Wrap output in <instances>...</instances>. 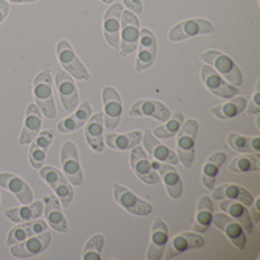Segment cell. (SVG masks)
<instances>
[{
    "label": "cell",
    "mask_w": 260,
    "mask_h": 260,
    "mask_svg": "<svg viewBox=\"0 0 260 260\" xmlns=\"http://www.w3.org/2000/svg\"><path fill=\"white\" fill-rule=\"evenodd\" d=\"M44 214V203L42 201H33L30 204H23L22 207H14L5 212L8 220L14 223H23L39 218Z\"/></svg>",
    "instance_id": "30"
},
{
    "label": "cell",
    "mask_w": 260,
    "mask_h": 260,
    "mask_svg": "<svg viewBox=\"0 0 260 260\" xmlns=\"http://www.w3.org/2000/svg\"><path fill=\"white\" fill-rule=\"evenodd\" d=\"M228 145L240 153H258L260 139L258 137H245L237 133H231L228 136Z\"/></svg>",
    "instance_id": "37"
},
{
    "label": "cell",
    "mask_w": 260,
    "mask_h": 260,
    "mask_svg": "<svg viewBox=\"0 0 260 260\" xmlns=\"http://www.w3.org/2000/svg\"><path fill=\"white\" fill-rule=\"evenodd\" d=\"M41 126H42V112L39 111L38 105H30L27 108V117H25V123H23L19 144L20 145L31 144L33 139L39 134Z\"/></svg>",
    "instance_id": "26"
},
{
    "label": "cell",
    "mask_w": 260,
    "mask_h": 260,
    "mask_svg": "<svg viewBox=\"0 0 260 260\" xmlns=\"http://www.w3.org/2000/svg\"><path fill=\"white\" fill-rule=\"evenodd\" d=\"M123 4L128 7V10L134 14H140L142 13V2L140 0H123Z\"/></svg>",
    "instance_id": "42"
},
{
    "label": "cell",
    "mask_w": 260,
    "mask_h": 260,
    "mask_svg": "<svg viewBox=\"0 0 260 260\" xmlns=\"http://www.w3.org/2000/svg\"><path fill=\"white\" fill-rule=\"evenodd\" d=\"M258 100H260V92H258V83H257V90H255V93H254V97H252V100H251V105H249V108H248V114H258V111H260V105H258Z\"/></svg>",
    "instance_id": "41"
},
{
    "label": "cell",
    "mask_w": 260,
    "mask_h": 260,
    "mask_svg": "<svg viewBox=\"0 0 260 260\" xmlns=\"http://www.w3.org/2000/svg\"><path fill=\"white\" fill-rule=\"evenodd\" d=\"M102 2H103V4H112L114 0H102Z\"/></svg>",
    "instance_id": "46"
},
{
    "label": "cell",
    "mask_w": 260,
    "mask_h": 260,
    "mask_svg": "<svg viewBox=\"0 0 260 260\" xmlns=\"http://www.w3.org/2000/svg\"><path fill=\"white\" fill-rule=\"evenodd\" d=\"M212 215H214V204H212V200L209 197H203L198 203L193 229L198 232H206L210 228Z\"/></svg>",
    "instance_id": "35"
},
{
    "label": "cell",
    "mask_w": 260,
    "mask_h": 260,
    "mask_svg": "<svg viewBox=\"0 0 260 260\" xmlns=\"http://www.w3.org/2000/svg\"><path fill=\"white\" fill-rule=\"evenodd\" d=\"M142 140H144L145 150L150 151V154L157 160V162H164V164H178L179 159L176 156L175 151H172L167 145L160 144V142L154 137V134L151 131H145L142 134Z\"/></svg>",
    "instance_id": "23"
},
{
    "label": "cell",
    "mask_w": 260,
    "mask_h": 260,
    "mask_svg": "<svg viewBox=\"0 0 260 260\" xmlns=\"http://www.w3.org/2000/svg\"><path fill=\"white\" fill-rule=\"evenodd\" d=\"M61 167L67 181L74 185H83L84 176L78 157V150L74 142H66L61 150Z\"/></svg>",
    "instance_id": "5"
},
{
    "label": "cell",
    "mask_w": 260,
    "mask_h": 260,
    "mask_svg": "<svg viewBox=\"0 0 260 260\" xmlns=\"http://www.w3.org/2000/svg\"><path fill=\"white\" fill-rule=\"evenodd\" d=\"M33 93L35 100L47 119H55L56 117V106L53 100V90H52V72L50 69H45L36 77L35 84H33Z\"/></svg>",
    "instance_id": "2"
},
{
    "label": "cell",
    "mask_w": 260,
    "mask_h": 260,
    "mask_svg": "<svg viewBox=\"0 0 260 260\" xmlns=\"http://www.w3.org/2000/svg\"><path fill=\"white\" fill-rule=\"evenodd\" d=\"M201 59L210 66L215 70L217 74H220L229 84L239 87L243 84V77L239 66L235 64L228 55H224L223 52L218 50H207L201 53Z\"/></svg>",
    "instance_id": "1"
},
{
    "label": "cell",
    "mask_w": 260,
    "mask_h": 260,
    "mask_svg": "<svg viewBox=\"0 0 260 260\" xmlns=\"http://www.w3.org/2000/svg\"><path fill=\"white\" fill-rule=\"evenodd\" d=\"M0 201H2V197H0Z\"/></svg>",
    "instance_id": "47"
},
{
    "label": "cell",
    "mask_w": 260,
    "mask_h": 260,
    "mask_svg": "<svg viewBox=\"0 0 260 260\" xmlns=\"http://www.w3.org/2000/svg\"><path fill=\"white\" fill-rule=\"evenodd\" d=\"M251 214H252V217H254V220H255V221L258 223V210L255 209L254 212H251Z\"/></svg>",
    "instance_id": "45"
},
{
    "label": "cell",
    "mask_w": 260,
    "mask_h": 260,
    "mask_svg": "<svg viewBox=\"0 0 260 260\" xmlns=\"http://www.w3.org/2000/svg\"><path fill=\"white\" fill-rule=\"evenodd\" d=\"M114 197L115 201L133 215H150L153 212V206L150 203L136 197L129 188L122 184H114Z\"/></svg>",
    "instance_id": "10"
},
{
    "label": "cell",
    "mask_w": 260,
    "mask_h": 260,
    "mask_svg": "<svg viewBox=\"0 0 260 260\" xmlns=\"http://www.w3.org/2000/svg\"><path fill=\"white\" fill-rule=\"evenodd\" d=\"M92 114V106H90V102H84L78 109H75V114L67 117L62 122H59L58 125V131L62 133V134H67V133H72V131H77L80 129L86 120L90 117Z\"/></svg>",
    "instance_id": "32"
},
{
    "label": "cell",
    "mask_w": 260,
    "mask_h": 260,
    "mask_svg": "<svg viewBox=\"0 0 260 260\" xmlns=\"http://www.w3.org/2000/svg\"><path fill=\"white\" fill-rule=\"evenodd\" d=\"M0 187L10 190L22 204L33 203V190L30 185L13 173H0Z\"/></svg>",
    "instance_id": "22"
},
{
    "label": "cell",
    "mask_w": 260,
    "mask_h": 260,
    "mask_svg": "<svg viewBox=\"0 0 260 260\" xmlns=\"http://www.w3.org/2000/svg\"><path fill=\"white\" fill-rule=\"evenodd\" d=\"M10 14V2L7 0H0V23H2Z\"/></svg>",
    "instance_id": "43"
},
{
    "label": "cell",
    "mask_w": 260,
    "mask_h": 260,
    "mask_svg": "<svg viewBox=\"0 0 260 260\" xmlns=\"http://www.w3.org/2000/svg\"><path fill=\"white\" fill-rule=\"evenodd\" d=\"M42 201L45 206V220L49 223V226H52L58 232H67L69 224H67L64 214L61 212L59 200L56 197L50 195V197H45Z\"/></svg>",
    "instance_id": "28"
},
{
    "label": "cell",
    "mask_w": 260,
    "mask_h": 260,
    "mask_svg": "<svg viewBox=\"0 0 260 260\" xmlns=\"http://www.w3.org/2000/svg\"><path fill=\"white\" fill-rule=\"evenodd\" d=\"M20 226H16L10 231L8 234V239H7V243L11 246V245H16L19 242H23L27 240L31 235H36L39 232H44L47 231V223L44 220H31V221H23V223H19Z\"/></svg>",
    "instance_id": "27"
},
{
    "label": "cell",
    "mask_w": 260,
    "mask_h": 260,
    "mask_svg": "<svg viewBox=\"0 0 260 260\" xmlns=\"http://www.w3.org/2000/svg\"><path fill=\"white\" fill-rule=\"evenodd\" d=\"M201 80L204 86L220 99H232L239 93V89L229 84L220 74H217L210 66L204 64L201 69Z\"/></svg>",
    "instance_id": "12"
},
{
    "label": "cell",
    "mask_w": 260,
    "mask_h": 260,
    "mask_svg": "<svg viewBox=\"0 0 260 260\" xmlns=\"http://www.w3.org/2000/svg\"><path fill=\"white\" fill-rule=\"evenodd\" d=\"M212 223H214L218 229H221L228 235V239L239 249H245L246 235H245V229L240 226V223H237L235 220H231L226 214H214L212 215Z\"/></svg>",
    "instance_id": "18"
},
{
    "label": "cell",
    "mask_w": 260,
    "mask_h": 260,
    "mask_svg": "<svg viewBox=\"0 0 260 260\" xmlns=\"http://www.w3.org/2000/svg\"><path fill=\"white\" fill-rule=\"evenodd\" d=\"M131 117H142V115H148L153 117L157 122H167L170 119V111L169 108L162 105L160 102L156 100H139L136 102L131 109H129Z\"/></svg>",
    "instance_id": "20"
},
{
    "label": "cell",
    "mask_w": 260,
    "mask_h": 260,
    "mask_svg": "<svg viewBox=\"0 0 260 260\" xmlns=\"http://www.w3.org/2000/svg\"><path fill=\"white\" fill-rule=\"evenodd\" d=\"M260 165H258V154H243L239 156L232 160V164L229 165V170L235 172V173H245V172H258Z\"/></svg>",
    "instance_id": "39"
},
{
    "label": "cell",
    "mask_w": 260,
    "mask_h": 260,
    "mask_svg": "<svg viewBox=\"0 0 260 260\" xmlns=\"http://www.w3.org/2000/svg\"><path fill=\"white\" fill-rule=\"evenodd\" d=\"M131 150H133L131 151V167H133L136 176L145 184H157L160 181V176L156 172L153 162L148 159L145 150L137 145Z\"/></svg>",
    "instance_id": "11"
},
{
    "label": "cell",
    "mask_w": 260,
    "mask_h": 260,
    "mask_svg": "<svg viewBox=\"0 0 260 260\" xmlns=\"http://www.w3.org/2000/svg\"><path fill=\"white\" fill-rule=\"evenodd\" d=\"M53 140V131L45 129L39 131V134L35 137V142H31L30 148V164L35 169H42L45 164L47 150H49L50 144Z\"/></svg>",
    "instance_id": "24"
},
{
    "label": "cell",
    "mask_w": 260,
    "mask_h": 260,
    "mask_svg": "<svg viewBox=\"0 0 260 260\" xmlns=\"http://www.w3.org/2000/svg\"><path fill=\"white\" fill-rule=\"evenodd\" d=\"M156 172L159 173L160 179L164 181L165 184V190L167 193L172 197V198H179L182 195V190H184V184H182V179L178 173V170L173 167L172 164H164V162H156L153 164Z\"/></svg>",
    "instance_id": "19"
},
{
    "label": "cell",
    "mask_w": 260,
    "mask_h": 260,
    "mask_svg": "<svg viewBox=\"0 0 260 260\" xmlns=\"http://www.w3.org/2000/svg\"><path fill=\"white\" fill-rule=\"evenodd\" d=\"M178 136V159L185 169H190L195 159V140L198 133V122L195 119L182 122Z\"/></svg>",
    "instance_id": "3"
},
{
    "label": "cell",
    "mask_w": 260,
    "mask_h": 260,
    "mask_svg": "<svg viewBox=\"0 0 260 260\" xmlns=\"http://www.w3.org/2000/svg\"><path fill=\"white\" fill-rule=\"evenodd\" d=\"M105 246V237L102 234H95L89 239V242L84 246L83 251V258L84 260H100L102 258V251Z\"/></svg>",
    "instance_id": "40"
},
{
    "label": "cell",
    "mask_w": 260,
    "mask_h": 260,
    "mask_svg": "<svg viewBox=\"0 0 260 260\" xmlns=\"http://www.w3.org/2000/svg\"><path fill=\"white\" fill-rule=\"evenodd\" d=\"M7 2H13V4H33V2H38V0H7Z\"/></svg>",
    "instance_id": "44"
},
{
    "label": "cell",
    "mask_w": 260,
    "mask_h": 260,
    "mask_svg": "<svg viewBox=\"0 0 260 260\" xmlns=\"http://www.w3.org/2000/svg\"><path fill=\"white\" fill-rule=\"evenodd\" d=\"M137 45H139V53H137L134 69L137 70V72H142V70H147L148 67H151L156 61L157 42H156L153 31L148 28H142L139 33V44Z\"/></svg>",
    "instance_id": "8"
},
{
    "label": "cell",
    "mask_w": 260,
    "mask_h": 260,
    "mask_svg": "<svg viewBox=\"0 0 260 260\" xmlns=\"http://www.w3.org/2000/svg\"><path fill=\"white\" fill-rule=\"evenodd\" d=\"M246 108V100L243 97H232L231 102L224 103V105H220V106H215L212 108V114H214L217 119H232V117H237L240 115Z\"/></svg>",
    "instance_id": "36"
},
{
    "label": "cell",
    "mask_w": 260,
    "mask_h": 260,
    "mask_svg": "<svg viewBox=\"0 0 260 260\" xmlns=\"http://www.w3.org/2000/svg\"><path fill=\"white\" fill-rule=\"evenodd\" d=\"M214 198L215 200H234L245 206H251L254 203L249 192H246L242 185L237 184H223L218 188H214Z\"/></svg>",
    "instance_id": "31"
},
{
    "label": "cell",
    "mask_w": 260,
    "mask_h": 260,
    "mask_svg": "<svg viewBox=\"0 0 260 260\" xmlns=\"http://www.w3.org/2000/svg\"><path fill=\"white\" fill-rule=\"evenodd\" d=\"M103 105H105V112H103L105 128L108 131H112L119 126L122 119V99L114 87L108 86L103 89Z\"/></svg>",
    "instance_id": "13"
},
{
    "label": "cell",
    "mask_w": 260,
    "mask_h": 260,
    "mask_svg": "<svg viewBox=\"0 0 260 260\" xmlns=\"http://www.w3.org/2000/svg\"><path fill=\"white\" fill-rule=\"evenodd\" d=\"M86 140L90 148L97 153L105 150V122L103 112H99L90 117V120L86 126Z\"/></svg>",
    "instance_id": "25"
},
{
    "label": "cell",
    "mask_w": 260,
    "mask_h": 260,
    "mask_svg": "<svg viewBox=\"0 0 260 260\" xmlns=\"http://www.w3.org/2000/svg\"><path fill=\"white\" fill-rule=\"evenodd\" d=\"M204 243L206 242L201 235L193 234V232H182V234H178L172 242L167 243L164 255H165V258H173L188 249L201 248V246H204Z\"/></svg>",
    "instance_id": "17"
},
{
    "label": "cell",
    "mask_w": 260,
    "mask_h": 260,
    "mask_svg": "<svg viewBox=\"0 0 260 260\" xmlns=\"http://www.w3.org/2000/svg\"><path fill=\"white\" fill-rule=\"evenodd\" d=\"M169 243V226L164 220L156 218L153 221V232H151V243L147 252L148 260H157L164 257V251Z\"/></svg>",
    "instance_id": "21"
},
{
    "label": "cell",
    "mask_w": 260,
    "mask_h": 260,
    "mask_svg": "<svg viewBox=\"0 0 260 260\" xmlns=\"http://www.w3.org/2000/svg\"><path fill=\"white\" fill-rule=\"evenodd\" d=\"M52 242V234L50 232H39L36 235H31L27 240L19 242L16 245H11V254L17 258H27L41 254L47 249V246Z\"/></svg>",
    "instance_id": "14"
},
{
    "label": "cell",
    "mask_w": 260,
    "mask_h": 260,
    "mask_svg": "<svg viewBox=\"0 0 260 260\" xmlns=\"http://www.w3.org/2000/svg\"><path fill=\"white\" fill-rule=\"evenodd\" d=\"M142 140V133L140 131H133L128 134H108L105 137V144H108L109 148L112 150H131L136 145H139V142Z\"/></svg>",
    "instance_id": "34"
},
{
    "label": "cell",
    "mask_w": 260,
    "mask_h": 260,
    "mask_svg": "<svg viewBox=\"0 0 260 260\" xmlns=\"http://www.w3.org/2000/svg\"><path fill=\"white\" fill-rule=\"evenodd\" d=\"M120 28H122V38H120V55L128 56L133 52L137 50V44H139V20L134 13L123 11L122 13V22H120Z\"/></svg>",
    "instance_id": "6"
},
{
    "label": "cell",
    "mask_w": 260,
    "mask_h": 260,
    "mask_svg": "<svg viewBox=\"0 0 260 260\" xmlns=\"http://www.w3.org/2000/svg\"><path fill=\"white\" fill-rule=\"evenodd\" d=\"M220 209L224 212V214L232 217L237 223H240V226L246 232H252L251 214L246 210L245 204H242L239 201H234V200H220Z\"/></svg>",
    "instance_id": "29"
},
{
    "label": "cell",
    "mask_w": 260,
    "mask_h": 260,
    "mask_svg": "<svg viewBox=\"0 0 260 260\" xmlns=\"http://www.w3.org/2000/svg\"><path fill=\"white\" fill-rule=\"evenodd\" d=\"M184 122V114L181 111H176L175 114L170 115V119L167 120V123H165L164 126H159L156 128L154 131V137L157 139H165V140H170L172 137H175L181 128Z\"/></svg>",
    "instance_id": "38"
},
{
    "label": "cell",
    "mask_w": 260,
    "mask_h": 260,
    "mask_svg": "<svg viewBox=\"0 0 260 260\" xmlns=\"http://www.w3.org/2000/svg\"><path fill=\"white\" fill-rule=\"evenodd\" d=\"M215 31V27L212 25V22L206 20V19H187L179 22L178 25H175L170 33H169V39L173 42L178 41H184L188 38H193L198 35H210Z\"/></svg>",
    "instance_id": "7"
},
{
    "label": "cell",
    "mask_w": 260,
    "mask_h": 260,
    "mask_svg": "<svg viewBox=\"0 0 260 260\" xmlns=\"http://www.w3.org/2000/svg\"><path fill=\"white\" fill-rule=\"evenodd\" d=\"M122 13H123V7L120 4H112V7L105 13V39L115 50L120 49Z\"/></svg>",
    "instance_id": "16"
},
{
    "label": "cell",
    "mask_w": 260,
    "mask_h": 260,
    "mask_svg": "<svg viewBox=\"0 0 260 260\" xmlns=\"http://www.w3.org/2000/svg\"><path fill=\"white\" fill-rule=\"evenodd\" d=\"M224 162H226V154L223 151H217L214 154H210L209 159L206 160L204 167H203V184L207 188H214L215 187L218 172L223 167Z\"/></svg>",
    "instance_id": "33"
},
{
    "label": "cell",
    "mask_w": 260,
    "mask_h": 260,
    "mask_svg": "<svg viewBox=\"0 0 260 260\" xmlns=\"http://www.w3.org/2000/svg\"><path fill=\"white\" fill-rule=\"evenodd\" d=\"M56 81V87H58V93L61 103L64 106V109L67 112H74L78 108V92H77V86L74 83V78L70 77L67 72H59L55 77Z\"/></svg>",
    "instance_id": "15"
},
{
    "label": "cell",
    "mask_w": 260,
    "mask_h": 260,
    "mask_svg": "<svg viewBox=\"0 0 260 260\" xmlns=\"http://www.w3.org/2000/svg\"><path fill=\"white\" fill-rule=\"evenodd\" d=\"M41 178L50 185V188H53L56 198L66 207H69L70 203L74 201V190H72V187H70V182L67 181V178L55 167H42Z\"/></svg>",
    "instance_id": "9"
},
{
    "label": "cell",
    "mask_w": 260,
    "mask_h": 260,
    "mask_svg": "<svg viewBox=\"0 0 260 260\" xmlns=\"http://www.w3.org/2000/svg\"><path fill=\"white\" fill-rule=\"evenodd\" d=\"M56 55H58V59L62 64V67L67 70V74L72 78H77V80H81V81H87L90 78L86 66L77 56L74 47L70 45L66 39L58 42Z\"/></svg>",
    "instance_id": "4"
}]
</instances>
